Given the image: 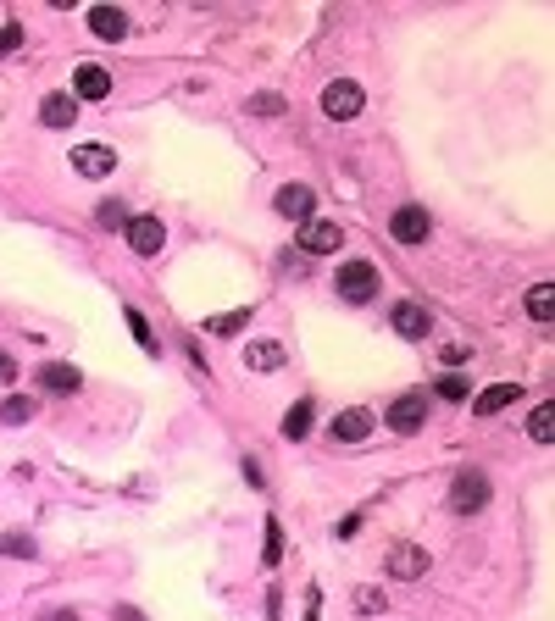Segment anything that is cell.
<instances>
[{
  "label": "cell",
  "instance_id": "obj_1",
  "mask_svg": "<svg viewBox=\"0 0 555 621\" xmlns=\"http://www.w3.org/2000/svg\"><path fill=\"white\" fill-rule=\"evenodd\" d=\"M489 505V478L478 466H466V472H456V483H450V510L456 516H472V510H483Z\"/></svg>",
  "mask_w": 555,
  "mask_h": 621
},
{
  "label": "cell",
  "instance_id": "obj_2",
  "mask_svg": "<svg viewBox=\"0 0 555 621\" xmlns=\"http://www.w3.org/2000/svg\"><path fill=\"white\" fill-rule=\"evenodd\" d=\"M373 295H378V266H373V261H344V266H339V300L366 305Z\"/></svg>",
  "mask_w": 555,
  "mask_h": 621
},
{
  "label": "cell",
  "instance_id": "obj_3",
  "mask_svg": "<svg viewBox=\"0 0 555 621\" xmlns=\"http://www.w3.org/2000/svg\"><path fill=\"white\" fill-rule=\"evenodd\" d=\"M361 106H366V95H361V84H351V78H334V84L322 89V111L334 117V122L361 117Z\"/></svg>",
  "mask_w": 555,
  "mask_h": 621
},
{
  "label": "cell",
  "instance_id": "obj_4",
  "mask_svg": "<svg viewBox=\"0 0 555 621\" xmlns=\"http://www.w3.org/2000/svg\"><path fill=\"white\" fill-rule=\"evenodd\" d=\"M434 571V555H428L422 544H395L389 549V577L395 583H417V577Z\"/></svg>",
  "mask_w": 555,
  "mask_h": 621
},
{
  "label": "cell",
  "instance_id": "obj_5",
  "mask_svg": "<svg viewBox=\"0 0 555 621\" xmlns=\"http://www.w3.org/2000/svg\"><path fill=\"white\" fill-rule=\"evenodd\" d=\"M339 244H344V227H339V222H328V217L300 222V250H305V256H334Z\"/></svg>",
  "mask_w": 555,
  "mask_h": 621
},
{
  "label": "cell",
  "instance_id": "obj_6",
  "mask_svg": "<svg viewBox=\"0 0 555 621\" xmlns=\"http://www.w3.org/2000/svg\"><path fill=\"white\" fill-rule=\"evenodd\" d=\"M422 422H428V395H417V388L389 405V433H405L411 439V433H422Z\"/></svg>",
  "mask_w": 555,
  "mask_h": 621
},
{
  "label": "cell",
  "instance_id": "obj_7",
  "mask_svg": "<svg viewBox=\"0 0 555 621\" xmlns=\"http://www.w3.org/2000/svg\"><path fill=\"white\" fill-rule=\"evenodd\" d=\"M389 234H395L400 244H422L428 234H434V217H428L422 205H400V211L389 217Z\"/></svg>",
  "mask_w": 555,
  "mask_h": 621
},
{
  "label": "cell",
  "instance_id": "obj_8",
  "mask_svg": "<svg viewBox=\"0 0 555 621\" xmlns=\"http://www.w3.org/2000/svg\"><path fill=\"white\" fill-rule=\"evenodd\" d=\"M128 244H134V256H156L161 244H167V227H161V217H128Z\"/></svg>",
  "mask_w": 555,
  "mask_h": 621
},
{
  "label": "cell",
  "instance_id": "obj_9",
  "mask_svg": "<svg viewBox=\"0 0 555 621\" xmlns=\"http://www.w3.org/2000/svg\"><path fill=\"white\" fill-rule=\"evenodd\" d=\"M273 205H278V217H289V222H312L317 195L305 189V183H283V189L273 195Z\"/></svg>",
  "mask_w": 555,
  "mask_h": 621
},
{
  "label": "cell",
  "instance_id": "obj_10",
  "mask_svg": "<svg viewBox=\"0 0 555 621\" xmlns=\"http://www.w3.org/2000/svg\"><path fill=\"white\" fill-rule=\"evenodd\" d=\"M89 34L106 39V45H122V39H128V12H117V6H89Z\"/></svg>",
  "mask_w": 555,
  "mask_h": 621
},
{
  "label": "cell",
  "instance_id": "obj_11",
  "mask_svg": "<svg viewBox=\"0 0 555 621\" xmlns=\"http://www.w3.org/2000/svg\"><path fill=\"white\" fill-rule=\"evenodd\" d=\"M73 167H78V178H112L117 150H106V144H78V150H73Z\"/></svg>",
  "mask_w": 555,
  "mask_h": 621
},
{
  "label": "cell",
  "instance_id": "obj_12",
  "mask_svg": "<svg viewBox=\"0 0 555 621\" xmlns=\"http://www.w3.org/2000/svg\"><path fill=\"white\" fill-rule=\"evenodd\" d=\"M328 433H334V444H361L366 433H373V410H361V405L339 410V417H334V427H328Z\"/></svg>",
  "mask_w": 555,
  "mask_h": 621
},
{
  "label": "cell",
  "instance_id": "obj_13",
  "mask_svg": "<svg viewBox=\"0 0 555 621\" xmlns=\"http://www.w3.org/2000/svg\"><path fill=\"white\" fill-rule=\"evenodd\" d=\"M106 95H112V73L84 61V67L73 73V100H106Z\"/></svg>",
  "mask_w": 555,
  "mask_h": 621
},
{
  "label": "cell",
  "instance_id": "obj_14",
  "mask_svg": "<svg viewBox=\"0 0 555 621\" xmlns=\"http://www.w3.org/2000/svg\"><path fill=\"white\" fill-rule=\"evenodd\" d=\"M395 334L400 339H428V334H434V317H428L417 300H400L395 305Z\"/></svg>",
  "mask_w": 555,
  "mask_h": 621
},
{
  "label": "cell",
  "instance_id": "obj_15",
  "mask_svg": "<svg viewBox=\"0 0 555 621\" xmlns=\"http://www.w3.org/2000/svg\"><path fill=\"white\" fill-rule=\"evenodd\" d=\"M78 366L73 361H45L39 366V388H50V395H78Z\"/></svg>",
  "mask_w": 555,
  "mask_h": 621
},
{
  "label": "cell",
  "instance_id": "obj_16",
  "mask_svg": "<svg viewBox=\"0 0 555 621\" xmlns=\"http://www.w3.org/2000/svg\"><path fill=\"white\" fill-rule=\"evenodd\" d=\"M517 400H522V383H495V388H478V395H472V410H478V417H495V410L517 405Z\"/></svg>",
  "mask_w": 555,
  "mask_h": 621
},
{
  "label": "cell",
  "instance_id": "obj_17",
  "mask_svg": "<svg viewBox=\"0 0 555 621\" xmlns=\"http://www.w3.org/2000/svg\"><path fill=\"white\" fill-rule=\"evenodd\" d=\"M39 122H45V128H73V122H78V100L73 95H45V100H39Z\"/></svg>",
  "mask_w": 555,
  "mask_h": 621
},
{
  "label": "cell",
  "instance_id": "obj_18",
  "mask_svg": "<svg viewBox=\"0 0 555 621\" xmlns=\"http://www.w3.org/2000/svg\"><path fill=\"white\" fill-rule=\"evenodd\" d=\"M312 422H317V410H312V400H300V405H289L283 410V439L289 444H300L305 433H312Z\"/></svg>",
  "mask_w": 555,
  "mask_h": 621
},
{
  "label": "cell",
  "instance_id": "obj_19",
  "mask_svg": "<svg viewBox=\"0 0 555 621\" xmlns=\"http://www.w3.org/2000/svg\"><path fill=\"white\" fill-rule=\"evenodd\" d=\"M244 361H251V372H278V366H283V344L261 339V344H251V349H244Z\"/></svg>",
  "mask_w": 555,
  "mask_h": 621
},
{
  "label": "cell",
  "instance_id": "obj_20",
  "mask_svg": "<svg viewBox=\"0 0 555 621\" xmlns=\"http://www.w3.org/2000/svg\"><path fill=\"white\" fill-rule=\"evenodd\" d=\"M528 317H533V322H550V317H555V288H550V283L528 288Z\"/></svg>",
  "mask_w": 555,
  "mask_h": 621
},
{
  "label": "cell",
  "instance_id": "obj_21",
  "mask_svg": "<svg viewBox=\"0 0 555 621\" xmlns=\"http://www.w3.org/2000/svg\"><path fill=\"white\" fill-rule=\"evenodd\" d=\"M528 433H533V444H550V439H555V410H550V405H533Z\"/></svg>",
  "mask_w": 555,
  "mask_h": 621
},
{
  "label": "cell",
  "instance_id": "obj_22",
  "mask_svg": "<svg viewBox=\"0 0 555 621\" xmlns=\"http://www.w3.org/2000/svg\"><path fill=\"white\" fill-rule=\"evenodd\" d=\"M28 417H34V400L28 395H12L6 405H0V422H6V427H23Z\"/></svg>",
  "mask_w": 555,
  "mask_h": 621
},
{
  "label": "cell",
  "instance_id": "obj_23",
  "mask_svg": "<svg viewBox=\"0 0 555 621\" xmlns=\"http://www.w3.org/2000/svg\"><path fill=\"white\" fill-rule=\"evenodd\" d=\"M261 561H266V566H278V561H283V527H278V516H266V544H261Z\"/></svg>",
  "mask_w": 555,
  "mask_h": 621
},
{
  "label": "cell",
  "instance_id": "obj_24",
  "mask_svg": "<svg viewBox=\"0 0 555 621\" xmlns=\"http://www.w3.org/2000/svg\"><path fill=\"white\" fill-rule=\"evenodd\" d=\"M244 322H251V310H222V317H212L205 327H212V334H222V339H228V334H244Z\"/></svg>",
  "mask_w": 555,
  "mask_h": 621
},
{
  "label": "cell",
  "instance_id": "obj_25",
  "mask_svg": "<svg viewBox=\"0 0 555 621\" xmlns=\"http://www.w3.org/2000/svg\"><path fill=\"white\" fill-rule=\"evenodd\" d=\"M95 222H100V227H128V205H122V200H100Z\"/></svg>",
  "mask_w": 555,
  "mask_h": 621
},
{
  "label": "cell",
  "instance_id": "obj_26",
  "mask_svg": "<svg viewBox=\"0 0 555 621\" xmlns=\"http://www.w3.org/2000/svg\"><path fill=\"white\" fill-rule=\"evenodd\" d=\"M439 400H472V383L461 378V372H444V378H439Z\"/></svg>",
  "mask_w": 555,
  "mask_h": 621
},
{
  "label": "cell",
  "instance_id": "obj_27",
  "mask_svg": "<svg viewBox=\"0 0 555 621\" xmlns=\"http://www.w3.org/2000/svg\"><path fill=\"white\" fill-rule=\"evenodd\" d=\"M0 555H17V561H34V538H23V533H6V538H0Z\"/></svg>",
  "mask_w": 555,
  "mask_h": 621
},
{
  "label": "cell",
  "instance_id": "obj_28",
  "mask_svg": "<svg viewBox=\"0 0 555 621\" xmlns=\"http://www.w3.org/2000/svg\"><path fill=\"white\" fill-rule=\"evenodd\" d=\"M122 317H128V334L145 344V349H156V334H150V322H145V310H122Z\"/></svg>",
  "mask_w": 555,
  "mask_h": 621
},
{
  "label": "cell",
  "instance_id": "obj_29",
  "mask_svg": "<svg viewBox=\"0 0 555 621\" xmlns=\"http://www.w3.org/2000/svg\"><path fill=\"white\" fill-rule=\"evenodd\" d=\"M251 111L256 117H283V95H251Z\"/></svg>",
  "mask_w": 555,
  "mask_h": 621
},
{
  "label": "cell",
  "instance_id": "obj_30",
  "mask_svg": "<svg viewBox=\"0 0 555 621\" xmlns=\"http://www.w3.org/2000/svg\"><path fill=\"white\" fill-rule=\"evenodd\" d=\"M17 45H23V28H17V23H0V56H12Z\"/></svg>",
  "mask_w": 555,
  "mask_h": 621
},
{
  "label": "cell",
  "instance_id": "obj_31",
  "mask_svg": "<svg viewBox=\"0 0 555 621\" xmlns=\"http://www.w3.org/2000/svg\"><path fill=\"white\" fill-rule=\"evenodd\" d=\"M356 605H361V610H383V588H361Z\"/></svg>",
  "mask_w": 555,
  "mask_h": 621
},
{
  "label": "cell",
  "instance_id": "obj_32",
  "mask_svg": "<svg viewBox=\"0 0 555 621\" xmlns=\"http://www.w3.org/2000/svg\"><path fill=\"white\" fill-rule=\"evenodd\" d=\"M12 378H17V361H12V356H0V383H12Z\"/></svg>",
  "mask_w": 555,
  "mask_h": 621
},
{
  "label": "cell",
  "instance_id": "obj_33",
  "mask_svg": "<svg viewBox=\"0 0 555 621\" xmlns=\"http://www.w3.org/2000/svg\"><path fill=\"white\" fill-rule=\"evenodd\" d=\"M117 621H145V610H134V605H117Z\"/></svg>",
  "mask_w": 555,
  "mask_h": 621
},
{
  "label": "cell",
  "instance_id": "obj_34",
  "mask_svg": "<svg viewBox=\"0 0 555 621\" xmlns=\"http://www.w3.org/2000/svg\"><path fill=\"white\" fill-rule=\"evenodd\" d=\"M56 621H84V616H73V610H61V616H56Z\"/></svg>",
  "mask_w": 555,
  "mask_h": 621
}]
</instances>
